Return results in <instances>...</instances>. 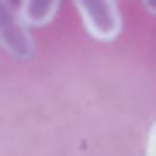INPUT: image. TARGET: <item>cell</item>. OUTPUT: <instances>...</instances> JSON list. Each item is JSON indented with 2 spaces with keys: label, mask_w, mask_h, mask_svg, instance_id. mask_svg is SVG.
<instances>
[{
  "label": "cell",
  "mask_w": 156,
  "mask_h": 156,
  "mask_svg": "<svg viewBox=\"0 0 156 156\" xmlns=\"http://www.w3.org/2000/svg\"><path fill=\"white\" fill-rule=\"evenodd\" d=\"M83 28L94 35L97 42H111L122 35V11L118 0H73Z\"/></svg>",
  "instance_id": "7a4b0ae2"
},
{
  "label": "cell",
  "mask_w": 156,
  "mask_h": 156,
  "mask_svg": "<svg viewBox=\"0 0 156 156\" xmlns=\"http://www.w3.org/2000/svg\"><path fill=\"white\" fill-rule=\"evenodd\" d=\"M0 49L14 59H31L35 52L31 24L24 21L21 7H14L11 0H0Z\"/></svg>",
  "instance_id": "6da1fadb"
},
{
  "label": "cell",
  "mask_w": 156,
  "mask_h": 156,
  "mask_svg": "<svg viewBox=\"0 0 156 156\" xmlns=\"http://www.w3.org/2000/svg\"><path fill=\"white\" fill-rule=\"evenodd\" d=\"M146 156H156V122L149 128V139H146Z\"/></svg>",
  "instance_id": "277c9868"
},
{
  "label": "cell",
  "mask_w": 156,
  "mask_h": 156,
  "mask_svg": "<svg viewBox=\"0 0 156 156\" xmlns=\"http://www.w3.org/2000/svg\"><path fill=\"white\" fill-rule=\"evenodd\" d=\"M56 11H59V0H21V14H24V21L31 28L49 24L56 17Z\"/></svg>",
  "instance_id": "3957f363"
},
{
  "label": "cell",
  "mask_w": 156,
  "mask_h": 156,
  "mask_svg": "<svg viewBox=\"0 0 156 156\" xmlns=\"http://www.w3.org/2000/svg\"><path fill=\"white\" fill-rule=\"evenodd\" d=\"M142 4H146V11H149V14H156V0H142Z\"/></svg>",
  "instance_id": "5b68a950"
}]
</instances>
